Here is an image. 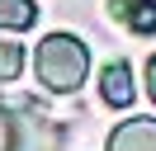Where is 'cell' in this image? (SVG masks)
Instances as JSON below:
<instances>
[{"label": "cell", "mask_w": 156, "mask_h": 151, "mask_svg": "<svg viewBox=\"0 0 156 151\" xmlns=\"http://www.w3.org/2000/svg\"><path fill=\"white\" fill-rule=\"evenodd\" d=\"M99 94H104V104H114V109H128L133 94H137L133 66H128V61H109L104 71H99Z\"/></svg>", "instance_id": "obj_3"}, {"label": "cell", "mask_w": 156, "mask_h": 151, "mask_svg": "<svg viewBox=\"0 0 156 151\" xmlns=\"http://www.w3.org/2000/svg\"><path fill=\"white\" fill-rule=\"evenodd\" d=\"M19 71H24V47L14 38H0V85H10Z\"/></svg>", "instance_id": "obj_6"}, {"label": "cell", "mask_w": 156, "mask_h": 151, "mask_svg": "<svg viewBox=\"0 0 156 151\" xmlns=\"http://www.w3.org/2000/svg\"><path fill=\"white\" fill-rule=\"evenodd\" d=\"M38 24V5L33 0H0V28L5 33H24Z\"/></svg>", "instance_id": "obj_5"}, {"label": "cell", "mask_w": 156, "mask_h": 151, "mask_svg": "<svg viewBox=\"0 0 156 151\" xmlns=\"http://www.w3.org/2000/svg\"><path fill=\"white\" fill-rule=\"evenodd\" d=\"M33 76H38V85L52 90V94L80 90L85 76H90V47L80 43L76 33H48V38H38V47H33Z\"/></svg>", "instance_id": "obj_1"}, {"label": "cell", "mask_w": 156, "mask_h": 151, "mask_svg": "<svg viewBox=\"0 0 156 151\" xmlns=\"http://www.w3.org/2000/svg\"><path fill=\"white\" fill-rule=\"evenodd\" d=\"M109 151H156V118H123L109 132Z\"/></svg>", "instance_id": "obj_2"}, {"label": "cell", "mask_w": 156, "mask_h": 151, "mask_svg": "<svg viewBox=\"0 0 156 151\" xmlns=\"http://www.w3.org/2000/svg\"><path fill=\"white\" fill-rule=\"evenodd\" d=\"M114 19H123L133 33H156V0H114Z\"/></svg>", "instance_id": "obj_4"}, {"label": "cell", "mask_w": 156, "mask_h": 151, "mask_svg": "<svg viewBox=\"0 0 156 151\" xmlns=\"http://www.w3.org/2000/svg\"><path fill=\"white\" fill-rule=\"evenodd\" d=\"M147 99L156 104V52L147 57Z\"/></svg>", "instance_id": "obj_7"}]
</instances>
